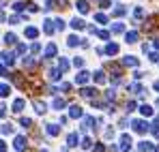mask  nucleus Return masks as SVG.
Masks as SVG:
<instances>
[{
    "label": "nucleus",
    "mask_w": 159,
    "mask_h": 152,
    "mask_svg": "<svg viewBox=\"0 0 159 152\" xmlns=\"http://www.w3.org/2000/svg\"><path fill=\"white\" fill-rule=\"evenodd\" d=\"M13 148H15V152H24L26 150V137H24V135H15Z\"/></svg>",
    "instance_id": "obj_1"
},
{
    "label": "nucleus",
    "mask_w": 159,
    "mask_h": 152,
    "mask_svg": "<svg viewBox=\"0 0 159 152\" xmlns=\"http://www.w3.org/2000/svg\"><path fill=\"white\" fill-rule=\"evenodd\" d=\"M131 128L135 131V133H140V135H144V133L148 131V124H146L144 120H133V122H131Z\"/></svg>",
    "instance_id": "obj_2"
},
{
    "label": "nucleus",
    "mask_w": 159,
    "mask_h": 152,
    "mask_svg": "<svg viewBox=\"0 0 159 152\" xmlns=\"http://www.w3.org/2000/svg\"><path fill=\"white\" fill-rule=\"evenodd\" d=\"M32 107H34V111H37L39 116H43V114L48 111V105H45L43 101H39V99H34V101H32Z\"/></svg>",
    "instance_id": "obj_3"
},
{
    "label": "nucleus",
    "mask_w": 159,
    "mask_h": 152,
    "mask_svg": "<svg viewBox=\"0 0 159 152\" xmlns=\"http://www.w3.org/2000/svg\"><path fill=\"white\" fill-rule=\"evenodd\" d=\"M0 58H2V62H4V64H9V67H13V64H15V54H11V51H2V54H0Z\"/></svg>",
    "instance_id": "obj_4"
},
{
    "label": "nucleus",
    "mask_w": 159,
    "mask_h": 152,
    "mask_svg": "<svg viewBox=\"0 0 159 152\" xmlns=\"http://www.w3.org/2000/svg\"><path fill=\"white\" fill-rule=\"evenodd\" d=\"M120 150L123 152L131 150V137H129V135H120Z\"/></svg>",
    "instance_id": "obj_5"
},
{
    "label": "nucleus",
    "mask_w": 159,
    "mask_h": 152,
    "mask_svg": "<svg viewBox=\"0 0 159 152\" xmlns=\"http://www.w3.org/2000/svg\"><path fill=\"white\" fill-rule=\"evenodd\" d=\"M80 94H82L84 99H95V97H97V90H95V88H86V86H84V88L80 90Z\"/></svg>",
    "instance_id": "obj_6"
},
{
    "label": "nucleus",
    "mask_w": 159,
    "mask_h": 152,
    "mask_svg": "<svg viewBox=\"0 0 159 152\" xmlns=\"http://www.w3.org/2000/svg\"><path fill=\"white\" fill-rule=\"evenodd\" d=\"M93 79H95V84H103V81L107 79L106 71H103V69H99V71H95V73H93Z\"/></svg>",
    "instance_id": "obj_7"
},
{
    "label": "nucleus",
    "mask_w": 159,
    "mask_h": 152,
    "mask_svg": "<svg viewBox=\"0 0 159 152\" xmlns=\"http://www.w3.org/2000/svg\"><path fill=\"white\" fill-rule=\"evenodd\" d=\"M103 54H106V56H116V54H118V45H116V43H107Z\"/></svg>",
    "instance_id": "obj_8"
},
{
    "label": "nucleus",
    "mask_w": 159,
    "mask_h": 152,
    "mask_svg": "<svg viewBox=\"0 0 159 152\" xmlns=\"http://www.w3.org/2000/svg\"><path fill=\"white\" fill-rule=\"evenodd\" d=\"M60 75H62L60 69H50V71H48V79H50V81H60Z\"/></svg>",
    "instance_id": "obj_9"
},
{
    "label": "nucleus",
    "mask_w": 159,
    "mask_h": 152,
    "mask_svg": "<svg viewBox=\"0 0 159 152\" xmlns=\"http://www.w3.org/2000/svg\"><path fill=\"white\" fill-rule=\"evenodd\" d=\"M75 7H78V11L82 13V15H88V11H90V7H88V2H86V0H78V4H75Z\"/></svg>",
    "instance_id": "obj_10"
},
{
    "label": "nucleus",
    "mask_w": 159,
    "mask_h": 152,
    "mask_svg": "<svg viewBox=\"0 0 159 152\" xmlns=\"http://www.w3.org/2000/svg\"><path fill=\"white\" fill-rule=\"evenodd\" d=\"M123 64H125V67H138L140 60H138L135 56H125V58H123Z\"/></svg>",
    "instance_id": "obj_11"
},
{
    "label": "nucleus",
    "mask_w": 159,
    "mask_h": 152,
    "mask_svg": "<svg viewBox=\"0 0 159 152\" xmlns=\"http://www.w3.org/2000/svg\"><path fill=\"white\" fill-rule=\"evenodd\" d=\"M69 118H82V107L80 105H71L69 107Z\"/></svg>",
    "instance_id": "obj_12"
},
{
    "label": "nucleus",
    "mask_w": 159,
    "mask_h": 152,
    "mask_svg": "<svg viewBox=\"0 0 159 152\" xmlns=\"http://www.w3.org/2000/svg\"><path fill=\"white\" fill-rule=\"evenodd\" d=\"M88 128H95V120H93V118H90V116H86V118H84V120H82V131H84V133H86V131H88Z\"/></svg>",
    "instance_id": "obj_13"
},
{
    "label": "nucleus",
    "mask_w": 159,
    "mask_h": 152,
    "mask_svg": "<svg viewBox=\"0 0 159 152\" xmlns=\"http://www.w3.org/2000/svg\"><path fill=\"white\" fill-rule=\"evenodd\" d=\"M78 141H80V139H78V133H69V135H67V146H69V148H73V146H80Z\"/></svg>",
    "instance_id": "obj_14"
},
{
    "label": "nucleus",
    "mask_w": 159,
    "mask_h": 152,
    "mask_svg": "<svg viewBox=\"0 0 159 152\" xmlns=\"http://www.w3.org/2000/svg\"><path fill=\"white\" fill-rule=\"evenodd\" d=\"M88 79H90V73H88V71H80L78 77H75V81H78V84H82V86H84Z\"/></svg>",
    "instance_id": "obj_15"
},
{
    "label": "nucleus",
    "mask_w": 159,
    "mask_h": 152,
    "mask_svg": "<svg viewBox=\"0 0 159 152\" xmlns=\"http://www.w3.org/2000/svg\"><path fill=\"white\" fill-rule=\"evenodd\" d=\"M138 39H140L138 30H131V32H127V34H125V41H127V43H138Z\"/></svg>",
    "instance_id": "obj_16"
},
{
    "label": "nucleus",
    "mask_w": 159,
    "mask_h": 152,
    "mask_svg": "<svg viewBox=\"0 0 159 152\" xmlns=\"http://www.w3.org/2000/svg\"><path fill=\"white\" fill-rule=\"evenodd\" d=\"M58 54V47H56V43H50L48 47H45V58H52Z\"/></svg>",
    "instance_id": "obj_17"
},
{
    "label": "nucleus",
    "mask_w": 159,
    "mask_h": 152,
    "mask_svg": "<svg viewBox=\"0 0 159 152\" xmlns=\"http://www.w3.org/2000/svg\"><path fill=\"white\" fill-rule=\"evenodd\" d=\"M153 150V144L151 141H140L138 144V152H151Z\"/></svg>",
    "instance_id": "obj_18"
},
{
    "label": "nucleus",
    "mask_w": 159,
    "mask_h": 152,
    "mask_svg": "<svg viewBox=\"0 0 159 152\" xmlns=\"http://www.w3.org/2000/svg\"><path fill=\"white\" fill-rule=\"evenodd\" d=\"M24 105H26L24 99H15V101H13V111H15V114H20V111L24 109Z\"/></svg>",
    "instance_id": "obj_19"
},
{
    "label": "nucleus",
    "mask_w": 159,
    "mask_h": 152,
    "mask_svg": "<svg viewBox=\"0 0 159 152\" xmlns=\"http://www.w3.org/2000/svg\"><path fill=\"white\" fill-rule=\"evenodd\" d=\"M45 131H48V135L56 137V135L60 133V127H58V124H48V127H45Z\"/></svg>",
    "instance_id": "obj_20"
},
{
    "label": "nucleus",
    "mask_w": 159,
    "mask_h": 152,
    "mask_svg": "<svg viewBox=\"0 0 159 152\" xmlns=\"http://www.w3.org/2000/svg\"><path fill=\"white\" fill-rule=\"evenodd\" d=\"M114 17H123V15H127V9L123 7V4H118V7H114Z\"/></svg>",
    "instance_id": "obj_21"
},
{
    "label": "nucleus",
    "mask_w": 159,
    "mask_h": 152,
    "mask_svg": "<svg viewBox=\"0 0 159 152\" xmlns=\"http://www.w3.org/2000/svg\"><path fill=\"white\" fill-rule=\"evenodd\" d=\"M4 43H7V45H15V43H17V37H15L13 32H7V34H4Z\"/></svg>",
    "instance_id": "obj_22"
},
{
    "label": "nucleus",
    "mask_w": 159,
    "mask_h": 152,
    "mask_svg": "<svg viewBox=\"0 0 159 152\" xmlns=\"http://www.w3.org/2000/svg\"><path fill=\"white\" fill-rule=\"evenodd\" d=\"M140 114H142V116H153L155 109H153L151 105H140Z\"/></svg>",
    "instance_id": "obj_23"
},
{
    "label": "nucleus",
    "mask_w": 159,
    "mask_h": 152,
    "mask_svg": "<svg viewBox=\"0 0 159 152\" xmlns=\"http://www.w3.org/2000/svg\"><path fill=\"white\" fill-rule=\"evenodd\" d=\"M26 37L34 41V39L39 37V30H37V28H32V26H28V28H26Z\"/></svg>",
    "instance_id": "obj_24"
},
{
    "label": "nucleus",
    "mask_w": 159,
    "mask_h": 152,
    "mask_svg": "<svg viewBox=\"0 0 159 152\" xmlns=\"http://www.w3.org/2000/svg\"><path fill=\"white\" fill-rule=\"evenodd\" d=\"M9 94H11L9 84H0V99H4V97H9Z\"/></svg>",
    "instance_id": "obj_25"
},
{
    "label": "nucleus",
    "mask_w": 159,
    "mask_h": 152,
    "mask_svg": "<svg viewBox=\"0 0 159 152\" xmlns=\"http://www.w3.org/2000/svg\"><path fill=\"white\" fill-rule=\"evenodd\" d=\"M26 7H28V4H26V2H22V0L13 2V11H15V13H22V11H24Z\"/></svg>",
    "instance_id": "obj_26"
},
{
    "label": "nucleus",
    "mask_w": 159,
    "mask_h": 152,
    "mask_svg": "<svg viewBox=\"0 0 159 152\" xmlns=\"http://www.w3.org/2000/svg\"><path fill=\"white\" fill-rule=\"evenodd\" d=\"M71 28H75V30H82V28H86V24H84L80 17H75V20H71Z\"/></svg>",
    "instance_id": "obj_27"
},
{
    "label": "nucleus",
    "mask_w": 159,
    "mask_h": 152,
    "mask_svg": "<svg viewBox=\"0 0 159 152\" xmlns=\"http://www.w3.org/2000/svg\"><path fill=\"white\" fill-rule=\"evenodd\" d=\"M58 64H60V73H67V71H69V67H71L67 58H60V62H58Z\"/></svg>",
    "instance_id": "obj_28"
},
{
    "label": "nucleus",
    "mask_w": 159,
    "mask_h": 152,
    "mask_svg": "<svg viewBox=\"0 0 159 152\" xmlns=\"http://www.w3.org/2000/svg\"><path fill=\"white\" fill-rule=\"evenodd\" d=\"M80 146H82L84 150H90V148H93V139H90V137H84V139L80 141Z\"/></svg>",
    "instance_id": "obj_29"
},
{
    "label": "nucleus",
    "mask_w": 159,
    "mask_h": 152,
    "mask_svg": "<svg viewBox=\"0 0 159 152\" xmlns=\"http://www.w3.org/2000/svg\"><path fill=\"white\" fill-rule=\"evenodd\" d=\"M67 45H69V47H78V45H80V39L75 37V34H71V37L67 39Z\"/></svg>",
    "instance_id": "obj_30"
},
{
    "label": "nucleus",
    "mask_w": 159,
    "mask_h": 152,
    "mask_svg": "<svg viewBox=\"0 0 159 152\" xmlns=\"http://www.w3.org/2000/svg\"><path fill=\"white\" fill-rule=\"evenodd\" d=\"M54 30H56V28H54V26H52V22L48 20V22L43 24V32H45V34H54Z\"/></svg>",
    "instance_id": "obj_31"
},
{
    "label": "nucleus",
    "mask_w": 159,
    "mask_h": 152,
    "mask_svg": "<svg viewBox=\"0 0 159 152\" xmlns=\"http://www.w3.org/2000/svg\"><path fill=\"white\" fill-rule=\"evenodd\" d=\"M95 22H97V24H107V15L106 13H97V15H95Z\"/></svg>",
    "instance_id": "obj_32"
},
{
    "label": "nucleus",
    "mask_w": 159,
    "mask_h": 152,
    "mask_svg": "<svg viewBox=\"0 0 159 152\" xmlns=\"http://www.w3.org/2000/svg\"><path fill=\"white\" fill-rule=\"evenodd\" d=\"M112 32H114V34L125 32V24H120V22H118V24H114V26H112Z\"/></svg>",
    "instance_id": "obj_33"
},
{
    "label": "nucleus",
    "mask_w": 159,
    "mask_h": 152,
    "mask_svg": "<svg viewBox=\"0 0 159 152\" xmlns=\"http://www.w3.org/2000/svg\"><path fill=\"white\" fill-rule=\"evenodd\" d=\"M39 51H41V45H39V43H37V39H34V41H32V45H30V54H32V56H37Z\"/></svg>",
    "instance_id": "obj_34"
},
{
    "label": "nucleus",
    "mask_w": 159,
    "mask_h": 152,
    "mask_svg": "<svg viewBox=\"0 0 159 152\" xmlns=\"http://www.w3.org/2000/svg\"><path fill=\"white\" fill-rule=\"evenodd\" d=\"M131 92H133V94H144V88H142L140 84H133V86H131Z\"/></svg>",
    "instance_id": "obj_35"
},
{
    "label": "nucleus",
    "mask_w": 159,
    "mask_h": 152,
    "mask_svg": "<svg viewBox=\"0 0 159 152\" xmlns=\"http://www.w3.org/2000/svg\"><path fill=\"white\" fill-rule=\"evenodd\" d=\"M97 37H99L101 41H107V39H110V32H107V30H97Z\"/></svg>",
    "instance_id": "obj_36"
},
{
    "label": "nucleus",
    "mask_w": 159,
    "mask_h": 152,
    "mask_svg": "<svg viewBox=\"0 0 159 152\" xmlns=\"http://www.w3.org/2000/svg\"><path fill=\"white\" fill-rule=\"evenodd\" d=\"M133 17H135V20H142V17H144V11H142L140 7H135V9H133Z\"/></svg>",
    "instance_id": "obj_37"
},
{
    "label": "nucleus",
    "mask_w": 159,
    "mask_h": 152,
    "mask_svg": "<svg viewBox=\"0 0 159 152\" xmlns=\"http://www.w3.org/2000/svg\"><path fill=\"white\" fill-rule=\"evenodd\" d=\"M54 109H62V107H65V101H62V99H54Z\"/></svg>",
    "instance_id": "obj_38"
},
{
    "label": "nucleus",
    "mask_w": 159,
    "mask_h": 152,
    "mask_svg": "<svg viewBox=\"0 0 159 152\" xmlns=\"http://www.w3.org/2000/svg\"><path fill=\"white\" fill-rule=\"evenodd\" d=\"M106 99L107 101H114L116 99V90H106Z\"/></svg>",
    "instance_id": "obj_39"
},
{
    "label": "nucleus",
    "mask_w": 159,
    "mask_h": 152,
    "mask_svg": "<svg viewBox=\"0 0 159 152\" xmlns=\"http://www.w3.org/2000/svg\"><path fill=\"white\" fill-rule=\"evenodd\" d=\"M54 28L56 30H65V22L62 20H54Z\"/></svg>",
    "instance_id": "obj_40"
},
{
    "label": "nucleus",
    "mask_w": 159,
    "mask_h": 152,
    "mask_svg": "<svg viewBox=\"0 0 159 152\" xmlns=\"http://www.w3.org/2000/svg\"><path fill=\"white\" fill-rule=\"evenodd\" d=\"M2 133L4 135H11L13 133V124H2Z\"/></svg>",
    "instance_id": "obj_41"
},
{
    "label": "nucleus",
    "mask_w": 159,
    "mask_h": 152,
    "mask_svg": "<svg viewBox=\"0 0 159 152\" xmlns=\"http://www.w3.org/2000/svg\"><path fill=\"white\" fill-rule=\"evenodd\" d=\"M103 137H106V139H112V137H114V128H112V127H110V128H106Z\"/></svg>",
    "instance_id": "obj_42"
},
{
    "label": "nucleus",
    "mask_w": 159,
    "mask_h": 152,
    "mask_svg": "<svg viewBox=\"0 0 159 152\" xmlns=\"http://www.w3.org/2000/svg\"><path fill=\"white\" fill-rule=\"evenodd\" d=\"M20 122H22V127H26V128H30V127H32V120H30V118H22Z\"/></svg>",
    "instance_id": "obj_43"
},
{
    "label": "nucleus",
    "mask_w": 159,
    "mask_h": 152,
    "mask_svg": "<svg viewBox=\"0 0 159 152\" xmlns=\"http://www.w3.org/2000/svg\"><path fill=\"white\" fill-rule=\"evenodd\" d=\"M60 88H62L65 92H71V84H69V81H62V84H60Z\"/></svg>",
    "instance_id": "obj_44"
},
{
    "label": "nucleus",
    "mask_w": 159,
    "mask_h": 152,
    "mask_svg": "<svg viewBox=\"0 0 159 152\" xmlns=\"http://www.w3.org/2000/svg\"><path fill=\"white\" fill-rule=\"evenodd\" d=\"M17 54H20V56H24V54H26V45L17 43Z\"/></svg>",
    "instance_id": "obj_45"
},
{
    "label": "nucleus",
    "mask_w": 159,
    "mask_h": 152,
    "mask_svg": "<svg viewBox=\"0 0 159 152\" xmlns=\"http://www.w3.org/2000/svg\"><path fill=\"white\" fill-rule=\"evenodd\" d=\"M24 64H26V67H37V62H34L32 58H24Z\"/></svg>",
    "instance_id": "obj_46"
},
{
    "label": "nucleus",
    "mask_w": 159,
    "mask_h": 152,
    "mask_svg": "<svg viewBox=\"0 0 159 152\" xmlns=\"http://www.w3.org/2000/svg\"><path fill=\"white\" fill-rule=\"evenodd\" d=\"M103 150H106L103 144H95V148H93V152H103Z\"/></svg>",
    "instance_id": "obj_47"
},
{
    "label": "nucleus",
    "mask_w": 159,
    "mask_h": 152,
    "mask_svg": "<svg viewBox=\"0 0 159 152\" xmlns=\"http://www.w3.org/2000/svg\"><path fill=\"white\" fill-rule=\"evenodd\" d=\"M73 64H75L78 69H80V67H84V58H80V56H78V58L73 60Z\"/></svg>",
    "instance_id": "obj_48"
},
{
    "label": "nucleus",
    "mask_w": 159,
    "mask_h": 152,
    "mask_svg": "<svg viewBox=\"0 0 159 152\" xmlns=\"http://www.w3.org/2000/svg\"><path fill=\"white\" fill-rule=\"evenodd\" d=\"M148 58H151V62H159V54H157V51H153Z\"/></svg>",
    "instance_id": "obj_49"
},
{
    "label": "nucleus",
    "mask_w": 159,
    "mask_h": 152,
    "mask_svg": "<svg viewBox=\"0 0 159 152\" xmlns=\"http://www.w3.org/2000/svg\"><path fill=\"white\" fill-rule=\"evenodd\" d=\"M99 7H101V9H107V7H112V4H110V0H99Z\"/></svg>",
    "instance_id": "obj_50"
},
{
    "label": "nucleus",
    "mask_w": 159,
    "mask_h": 152,
    "mask_svg": "<svg viewBox=\"0 0 159 152\" xmlns=\"http://www.w3.org/2000/svg\"><path fill=\"white\" fill-rule=\"evenodd\" d=\"M9 73H7V67L4 64H0V77H7Z\"/></svg>",
    "instance_id": "obj_51"
},
{
    "label": "nucleus",
    "mask_w": 159,
    "mask_h": 152,
    "mask_svg": "<svg viewBox=\"0 0 159 152\" xmlns=\"http://www.w3.org/2000/svg\"><path fill=\"white\" fill-rule=\"evenodd\" d=\"M142 77H144L142 71H135V73H133V79H135V81H138V79H142Z\"/></svg>",
    "instance_id": "obj_52"
},
{
    "label": "nucleus",
    "mask_w": 159,
    "mask_h": 152,
    "mask_svg": "<svg viewBox=\"0 0 159 152\" xmlns=\"http://www.w3.org/2000/svg\"><path fill=\"white\" fill-rule=\"evenodd\" d=\"M2 7H4V4L0 2V22H4V20H7V15H4V11H2Z\"/></svg>",
    "instance_id": "obj_53"
},
{
    "label": "nucleus",
    "mask_w": 159,
    "mask_h": 152,
    "mask_svg": "<svg viewBox=\"0 0 159 152\" xmlns=\"http://www.w3.org/2000/svg\"><path fill=\"white\" fill-rule=\"evenodd\" d=\"M135 109V101H129L127 103V111H133Z\"/></svg>",
    "instance_id": "obj_54"
},
{
    "label": "nucleus",
    "mask_w": 159,
    "mask_h": 152,
    "mask_svg": "<svg viewBox=\"0 0 159 152\" xmlns=\"http://www.w3.org/2000/svg\"><path fill=\"white\" fill-rule=\"evenodd\" d=\"M4 116H7V107H4V105H0V118H4Z\"/></svg>",
    "instance_id": "obj_55"
},
{
    "label": "nucleus",
    "mask_w": 159,
    "mask_h": 152,
    "mask_svg": "<svg viewBox=\"0 0 159 152\" xmlns=\"http://www.w3.org/2000/svg\"><path fill=\"white\" fill-rule=\"evenodd\" d=\"M28 9H30L32 13H37V11H39V7H37V4H28Z\"/></svg>",
    "instance_id": "obj_56"
},
{
    "label": "nucleus",
    "mask_w": 159,
    "mask_h": 152,
    "mask_svg": "<svg viewBox=\"0 0 159 152\" xmlns=\"http://www.w3.org/2000/svg\"><path fill=\"white\" fill-rule=\"evenodd\" d=\"M0 152H7V144H4L2 139H0Z\"/></svg>",
    "instance_id": "obj_57"
},
{
    "label": "nucleus",
    "mask_w": 159,
    "mask_h": 152,
    "mask_svg": "<svg viewBox=\"0 0 159 152\" xmlns=\"http://www.w3.org/2000/svg\"><path fill=\"white\" fill-rule=\"evenodd\" d=\"M153 45H155V50H159V37H155V39H153Z\"/></svg>",
    "instance_id": "obj_58"
},
{
    "label": "nucleus",
    "mask_w": 159,
    "mask_h": 152,
    "mask_svg": "<svg viewBox=\"0 0 159 152\" xmlns=\"http://www.w3.org/2000/svg\"><path fill=\"white\" fill-rule=\"evenodd\" d=\"M155 90H159V79H157V81H155Z\"/></svg>",
    "instance_id": "obj_59"
},
{
    "label": "nucleus",
    "mask_w": 159,
    "mask_h": 152,
    "mask_svg": "<svg viewBox=\"0 0 159 152\" xmlns=\"http://www.w3.org/2000/svg\"><path fill=\"white\" fill-rule=\"evenodd\" d=\"M155 152H159V148H155Z\"/></svg>",
    "instance_id": "obj_60"
},
{
    "label": "nucleus",
    "mask_w": 159,
    "mask_h": 152,
    "mask_svg": "<svg viewBox=\"0 0 159 152\" xmlns=\"http://www.w3.org/2000/svg\"><path fill=\"white\" fill-rule=\"evenodd\" d=\"M41 152H50V150H41Z\"/></svg>",
    "instance_id": "obj_61"
},
{
    "label": "nucleus",
    "mask_w": 159,
    "mask_h": 152,
    "mask_svg": "<svg viewBox=\"0 0 159 152\" xmlns=\"http://www.w3.org/2000/svg\"><path fill=\"white\" fill-rule=\"evenodd\" d=\"M157 105H159V99H157Z\"/></svg>",
    "instance_id": "obj_62"
}]
</instances>
